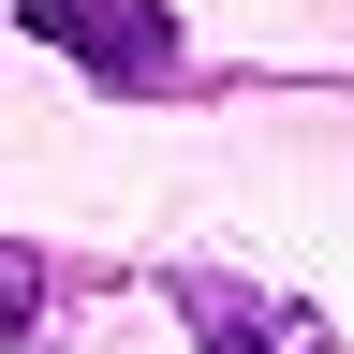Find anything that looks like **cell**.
Here are the masks:
<instances>
[{"label": "cell", "mask_w": 354, "mask_h": 354, "mask_svg": "<svg viewBox=\"0 0 354 354\" xmlns=\"http://www.w3.org/2000/svg\"><path fill=\"white\" fill-rule=\"evenodd\" d=\"M15 15H30L44 44H74L104 88H118V74H133V88L177 74V15H162V0H15Z\"/></svg>", "instance_id": "6da1fadb"}, {"label": "cell", "mask_w": 354, "mask_h": 354, "mask_svg": "<svg viewBox=\"0 0 354 354\" xmlns=\"http://www.w3.org/2000/svg\"><path fill=\"white\" fill-rule=\"evenodd\" d=\"M192 339L207 354H325V325H310V310H281V295H192Z\"/></svg>", "instance_id": "7a4b0ae2"}]
</instances>
